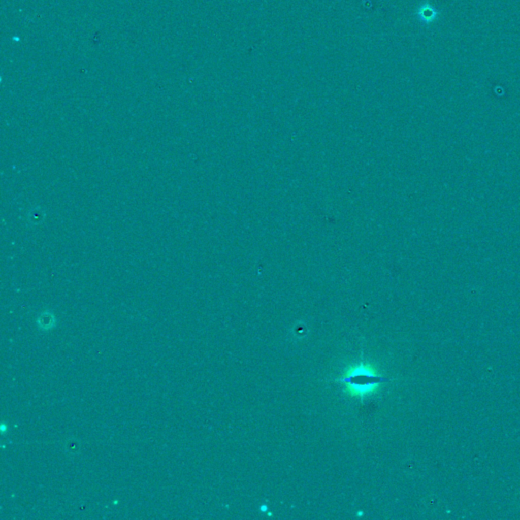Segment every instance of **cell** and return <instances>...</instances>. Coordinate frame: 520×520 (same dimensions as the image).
Returning a JSON list of instances; mask_svg holds the SVG:
<instances>
[{
    "mask_svg": "<svg viewBox=\"0 0 520 520\" xmlns=\"http://www.w3.org/2000/svg\"><path fill=\"white\" fill-rule=\"evenodd\" d=\"M385 381L387 379L378 374L372 365L364 362L348 367L342 378L339 379V382L344 384L346 392L358 398H365L373 394Z\"/></svg>",
    "mask_w": 520,
    "mask_h": 520,
    "instance_id": "obj_1",
    "label": "cell"
},
{
    "mask_svg": "<svg viewBox=\"0 0 520 520\" xmlns=\"http://www.w3.org/2000/svg\"><path fill=\"white\" fill-rule=\"evenodd\" d=\"M419 15L421 16V18L425 21L430 22V21H433L437 17V11L429 4H426L425 6L421 7V9L419 11Z\"/></svg>",
    "mask_w": 520,
    "mask_h": 520,
    "instance_id": "obj_2",
    "label": "cell"
},
{
    "mask_svg": "<svg viewBox=\"0 0 520 520\" xmlns=\"http://www.w3.org/2000/svg\"><path fill=\"white\" fill-rule=\"evenodd\" d=\"M260 511H261V512H266V511H267V506H266V505H262V506L260 507Z\"/></svg>",
    "mask_w": 520,
    "mask_h": 520,
    "instance_id": "obj_3",
    "label": "cell"
}]
</instances>
